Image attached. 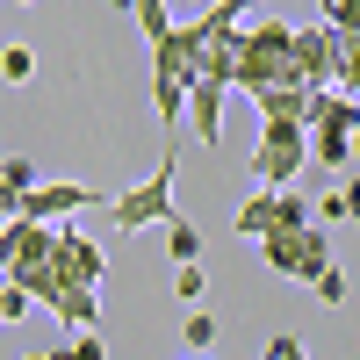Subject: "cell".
<instances>
[{
  "mask_svg": "<svg viewBox=\"0 0 360 360\" xmlns=\"http://www.w3.org/2000/svg\"><path fill=\"white\" fill-rule=\"evenodd\" d=\"M195 58H202L195 22L152 44V108H159V123H166V130L188 115V94H195V79H202V72H195Z\"/></svg>",
  "mask_w": 360,
  "mask_h": 360,
  "instance_id": "cell-1",
  "label": "cell"
},
{
  "mask_svg": "<svg viewBox=\"0 0 360 360\" xmlns=\"http://www.w3.org/2000/svg\"><path fill=\"white\" fill-rule=\"evenodd\" d=\"M238 86H245V94L303 86V72H295V29H288V22H252V29H245V51H238Z\"/></svg>",
  "mask_w": 360,
  "mask_h": 360,
  "instance_id": "cell-2",
  "label": "cell"
},
{
  "mask_svg": "<svg viewBox=\"0 0 360 360\" xmlns=\"http://www.w3.org/2000/svg\"><path fill=\"white\" fill-rule=\"evenodd\" d=\"M108 217H115V231H152V224H173L180 209H173V152L152 166V180H137L130 195H115L108 202Z\"/></svg>",
  "mask_w": 360,
  "mask_h": 360,
  "instance_id": "cell-3",
  "label": "cell"
},
{
  "mask_svg": "<svg viewBox=\"0 0 360 360\" xmlns=\"http://www.w3.org/2000/svg\"><path fill=\"white\" fill-rule=\"evenodd\" d=\"M51 245H58V231L51 224H8L0 231V281H15V288H29V281H44L51 274Z\"/></svg>",
  "mask_w": 360,
  "mask_h": 360,
  "instance_id": "cell-4",
  "label": "cell"
},
{
  "mask_svg": "<svg viewBox=\"0 0 360 360\" xmlns=\"http://www.w3.org/2000/svg\"><path fill=\"white\" fill-rule=\"evenodd\" d=\"M303 224H317L310 217V202L295 195V188H266V195H252V202H238V238H281V231H303Z\"/></svg>",
  "mask_w": 360,
  "mask_h": 360,
  "instance_id": "cell-5",
  "label": "cell"
},
{
  "mask_svg": "<svg viewBox=\"0 0 360 360\" xmlns=\"http://www.w3.org/2000/svg\"><path fill=\"white\" fill-rule=\"evenodd\" d=\"M303 159H310V130H295V123H259L252 173L266 180V188H288V180H303Z\"/></svg>",
  "mask_w": 360,
  "mask_h": 360,
  "instance_id": "cell-6",
  "label": "cell"
},
{
  "mask_svg": "<svg viewBox=\"0 0 360 360\" xmlns=\"http://www.w3.org/2000/svg\"><path fill=\"white\" fill-rule=\"evenodd\" d=\"M266 266H274L281 281H317L324 266H332L324 224H303V231H281V238H266Z\"/></svg>",
  "mask_w": 360,
  "mask_h": 360,
  "instance_id": "cell-7",
  "label": "cell"
},
{
  "mask_svg": "<svg viewBox=\"0 0 360 360\" xmlns=\"http://www.w3.org/2000/svg\"><path fill=\"white\" fill-rule=\"evenodd\" d=\"M86 202H108V195H94L86 180H37V188L15 202V217L22 224H65V217H79Z\"/></svg>",
  "mask_w": 360,
  "mask_h": 360,
  "instance_id": "cell-8",
  "label": "cell"
},
{
  "mask_svg": "<svg viewBox=\"0 0 360 360\" xmlns=\"http://www.w3.org/2000/svg\"><path fill=\"white\" fill-rule=\"evenodd\" d=\"M51 274H58V281L94 288V281L108 274V259H101V245H94V238H79V231L65 224V231H58V245H51Z\"/></svg>",
  "mask_w": 360,
  "mask_h": 360,
  "instance_id": "cell-9",
  "label": "cell"
},
{
  "mask_svg": "<svg viewBox=\"0 0 360 360\" xmlns=\"http://www.w3.org/2000/svg\"><path fill=\"white\" fill-rule=\"evenodd\" d=\"M29 303H51L58 317H65V332H94V288H79V281H58V274H44V281H29Z\"/></svg>",
  "mask_w": 360,
  "mask_h": 360,
  "instance_id": "cell-10",
  "label": "cell"
},
{
  "mask_svg": "<svg viewBox=\"0 0 360 360\" xmlns=\"http://www.w3.org/2000/svg\"><path fill=\"white\" fill-rule=\"evenodd\" d=\"M252 101H259V123H295V130H310V108H317L310 86H274V94H252Z\"/></svg>",
  "mask_w": 360,
  "mask_h": 360,
  "instance_id": "cell-11",
  "label": "cell"
},
{
  "mask_svg": "<svg viewBox=\"0 0 360 360\" xmlns=\"http://www.w3.org/2000/svg\"><path fill=\"white\" fill-rule=\"evenodd\" d=\"M188 115H195V137H202V144H217V137H224V86H217V79H195Z\"/></svg>",
  "mask_w": 360,
  "mask_h": 360,
  "instance_id": "cell-12",
  "label": "cell"
},
{
  "mask_svg": "<svg viewBox=\"0 0 360 360\" xmlns=\"http://www.w3.org/2000/svg\"><path fill=\"white\" fill-rule=\"evenodd\" d=\"M310 130H360V101L353 94H317V108H310Z\"/></svg>",
  "mask_w": 360,
  "mask_h": 360,
  "instance_id": "cell-13",
  "label": "cell"
},
{
  "mask_svg": "<svg viewBox=\"0 0 360 360\" xmlns=\"http://www.w3.org/2000/svg\"><path fill=\"white\" fill-rule=\"evenodd\" d=\"M310 159H324V166H353V137H346V130H310Z\"/></svg>",
  "mask_w": 360,
  "mask_h": 360,
  "instance_id": "cell-14",
  "label": "cell"
},
{
  "mask_svg": "<svg viewBox=\"0 0 360 360\" xmlns=\"http://www.w3.org/2000/svg\"><path fill=\"white\" fill-rule=\"evenodd\" d=\"M130 15H137V29H144V44H159V37H173V29H180V22L166 15V0H137Z\"/></svg>",
  "mask_w": 360,
  "mask_h": 360,
  "instance_id": "cell-15",
  "label": "cell"
},
{
  "mask_svg": "<svg viewBox=\"0 0 360 360\" xmlns=\"http://www.w3.org/2000/svg\"><path fill=\"white\" fill-rule=\"evenodd\" d=\"M166 245H173L180 266H195V259H202V231H195L188 217H173V224H166Z\"/></svg>",
  "mask_w": 360,
  "mask_h": 360,
  "instance_id": "cell-16",
  "label": "cell"
},
{
  "mask_svg": "<svg viewBox=\"0 0 360 360\" xmlns=\"http://www.w3.org/2000/svg\"><path fill=\"white\" fill-rule=\"evenodd\" d=\"M332 37H339V29H332ZM339 86L360 101V29H353V37H339Z\"/></svg>",
  "mask_w": 360,
  "mask_h": 360,
  "instance_id": "cell-17",
  "label": "cell"
},
{
  "mask_svg": "<svg viewBox=\"0 0 360 360\" xmlns=\"http://www.w3.org/2000/svg\"><path fill=\"white\" fill-rule=\"evenodd\" d=\"M317 15H324V29L353 37V29H360V0H317Z\"/></svg>",
  "mask_w": 360,
  "mask_h": 360,
  "instance_id": "cell-18",
  "label": "cell"
},
{
  "mask_svg": "<svg viewBox=\"0 0 360 360\" xmlns=\"http://www.w3.org/2000/svg\"><path fill=\"white\" fill-rule=\"evenodd\" d=\"M51 360H108V346H101L94 332H72L65 346H51Z\"/></svg>",
  "mask_w": 360,
  "mask_h": 360,
  "instance_id": "cell-19",
  "label": "cell"
},
{
  "mask_svg": "<svg viewBox=\"0 0 360 360\" xmlns=\"http://www.w3.org/2000/svg\"><path fill=\"white\" fill-rule=\"evenodd\" d=\"M0 188H8V195L22 202L29 188H37V166H29V159H8V166H0Z\"/></svg>",
  "mask_w": 360,
  "mask_h": 360,
  "instance_id": "cell-20",
  "label": "cell"
},
{
  "mask_svg": "<svg viewBox=\"0 0 360 360\" xmlns=\"http://www.w3.org/2000/svg\"><path fill=\"white\" fill-rule=\"evenodd\" d=\"M202 288H209V274H202V266H180V274H173V295H180V303H202Z\"/></svg>",
  "mask_w": 360,
  "mask_h": 360,
  "instance_id": "cell-21",
  "label": "cell"
},
{
  "mask_svg": "<svg viewBox=\"0 0 360 360\" xmlns=\"http://www.w3.org/2000/svg\"><path fill=\"white\" fill-rule=\"evenodd\" d=\"M310 288H317V303H332V310H339V303H346V288H353V281L339 274V266H324V274H317Z\"/></svg>",
  "mask_w": 360,
  "mask_h": 360,
  "instance_id": "cell-22",
  "label": "cell"
},
{
  "mask_svg": "<svg viewBox=\"0 0 360 360\" xmlns=\"http://www.w3.org/2000/svg\"><path fill=\"white\" fill-rule=\"evenodd\" d=\"M29 72H37V58H29L22 44H8V58H0V79H8V86H22Z\"/></svg>",
  "mask_w": 360,
  "mask_h": 360,
  "instance_id": "cell-23",
  "label": "cell"
},
{
  "mask_svg": "<svg viewBox=\"0 0 360 360\" xmlns=\"http://www.w3.org/2000/svg\"><path fill=\"white\" fill-rule=\"evenodd\" d=\"M266 360H310V353H303L295 332H274V339H266Z\"/></svg>",
  "mask_w": 360,
  "mask_h": 360,
  "instance_id": "cell-24",
  "label": "cell"
},
{
  "mask_svg": "<svg viewBox=\"0 0 360 360\" xmlns=\"http://www.w3.org/2000/svg\"><path fill=\"white\" fill-rule=\"evenodd\" d=\"M29 310V288H15V281H0V324H8V317H22Z\"/></svg>",
  "mask_w": 360,
  "mask_h": 360,
  "instance_id": "cell-25",
  "label": "cell"
},
{
  "mask_svg": "<svg viewBox=\"0 0 360 360\" xmlns=\"http://www.w3.org/2000/svg\"><path fill=\"white\" fill-rule=\"evenodd\" d=\"M188 346H195V353L217 346V317H195V310H188Z\"/></svg>",
  "mask_w": 360,
  "mask_h": 360,
  "instance_id": "cell-26",
  "label": "cell"
},
{
  "mask_svg": "<svg viewBox=\"0 0 360 360\" xmlns=\"http://www.w3.org/2000/svg\"><path fill=\"white\" fill-rule=\"evenodd\" d=\"M339 202H346V217L360 224V173H346V188H339Z\"/></svg>",
  "mask_w": 360,
  "mask_h": 360,
  "instance_id": "cell-27",
  "label": "cell"
},
{
  "mask_svg": "<svg viewBox=\"0 0 360 360\" xmlns=\"http://www.w3.org/2000/svg\"><path fill=\"white\" fill-rule=\"evenodd\" d=\"M108 8H137V0H108Z\"/></svg>",
  "mask_w": 360,
  "mask_h": 360,
  "instance_id": "cell-28",
  "label": "cell"
},
{
  "mask_svg": "<svg viewBox=\"0 0 360 360\" xmlns=\"http://www.w3.org/2000/svg\"><path fill=\"white\" fill-rule=\"evenodd\" d=\"M29 360H51V353H29Z\"/></svg>",
  "mask_w": 360,
  "mask_h": 360,
  "instance_id": "cell-29",
  "label": "cell"
}]
</instances>
